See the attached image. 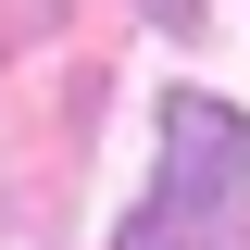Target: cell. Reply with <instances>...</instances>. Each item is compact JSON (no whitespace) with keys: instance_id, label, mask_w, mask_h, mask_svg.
Instances as JSON below:
<instances>
[{"instance_id":"1","label":"cell","mask_w":250,"mask_h":250,"mask_svg":"<svg viewBox=\"0 0 250 250\" xmlns=\"http://www.w3.org/2000/svg\"><path fill=\"white\" fill-rule=\"evenodd\" d=\"M125 250H250V125L225 100L200 88L163 100V175H150V213L125 225Z\"/></svg>"},{"instance_id":"2","label":"cell","mask_w":250,"mask_h":250,"mask_svg":"<svg viewBox=\"0 0 250 250\" xmlns=\"http://www.w3.org/2000/svg\"><path fill=\"white\" fill-rule=\"evenodd\" d=\"M50 13H62V0H0V50H25V38H50Z\"/></svg>"}]
</instances>
